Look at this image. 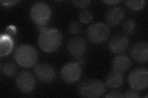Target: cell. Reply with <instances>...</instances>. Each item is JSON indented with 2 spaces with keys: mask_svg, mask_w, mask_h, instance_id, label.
Here are the masks:
<instances>
[{
  "mask_svg": "<svg viewBox=\"0 0 148 98\" xmlns=\"http://www.w3.org/2000/svg\"><path fill=\"white\" fill-rule=\"evenodd\" d=\"M62 43L61 32L56 28H47L40 33L38 45L46 52H54L58 50Z\"/></svg>",
  "mask_w": 148,
  "mask_h": 98,
  "instance_id": "cell-1",
  "label": "cell"
},
{
  "mask_svg": "<svg viewBox=\"0 0 148 98\" xmlns=\"http://www.w3.org/2000/svg\"><path fill=\"white\" fill-rule=\"evenodd\" d=\"M14 59L16 63L24 68L34 66L38 60V53L35 49L30 45L23 44L16 49Z\"/></svg>",
  "mask_w": 148,
  "mask_h": 98,
  "instance_id": "cell-2",
  "label": "cell"
},
{
  "mask_svg": "<svg viewBox=\"0 0 148 98\" xmlns=\"http://www.w3.org/2000/svg\"><path fill=\"white\" fill-rule=\"evenodd\" d=\"M80 95L84 97H99L106 91L104 84L97 79H86L78 87Z\"/></svg>",
  "mask_w": 148,
  "mask_h": 98,
  "instance_id": "cell-3",
  "label": "cell"
},
{
  "mask_svg": "<svg viewBox=\"0 0 148 98\" xmlns=\"http://www.w3.org/2000/svg\"><path fill=\"white\" fill-rule=\"evenodd\" d=\"M110 28L104 23H95L88 28L86 31L88 39L95 44H101L107 41L110 36Z\"/></svg>",
  "mask_w": 148,
  "mask_h": 98,
  "instance_id": "cell-4",
  "label": "cell"
},
{
  "mask_svg": "<svg viewBox=\"0 0 148 98\" xmlns=\"http://www.w3.org/2000/svg\"><path fill=\"white\" fill-rule=\"evenodd\" d=\"M51 9L47 3L36 2L31 7L30 16L32 20L37 25L47 24L51 17Z\"/></svg>",
  "mask_w": 148,
  "mask_h": 98,
  "instance_id": "cell-5",
  "label": "cell"
},
{
  "mask_svg": "<svg viewBox=\"0 0 148 98\" xmlns=\"http://www.w3.org/2000/svg\"><path fill=\"white\" fill-rule=\"evenodd\" d=\"M128 81L133 90H143L148 86V71L145 68L134 69L129 74Z\"/></svg>",
  "mask_w": 148,
  "mask_h": 98,
  "instance_id": "cell-6",
  "label": "cell"
},
{
  "mask_svg": "<svg viewBox=\"0 0 148 98\" xmlns=\"http://www.w3.org/2000/svg\"><path fill=\"white\" fill-rule=\"evenodd\" d=\"M82 68L78 63L71 62L62 68L61 77L63 80L69 84L75 83L79 80L82 76Z\"/></svg>",
  "mask_w": 148,
  "mask_h": 98,
  "instance_id": "cell-7",
  "label": "cell"
},
{
  "mask_svg": "<svg viewBox=\"0 0 148 98\" xmlns=\"http://www.w3.org/2000/svg\"><path fill=\"white\" fill-rule=\"evenodd\" d=\"M16 84L18 89L21 92L28 93L34 90L35 80L31 73L28 71H22L16 76Z\"/></svg>",
  "mask_w": 148,
  "mask_h": 98,
  "instance_id": "cell-8",
  "label": "cell"
},
{
  "mask_svg": "<svg viewBox=\"0 0 148 98\" xmlns=\"http://www.w3.org/2000/svg\"><path fill=\"white\" fill-rule=\"evenodd\" d=\"M35 74L41 82L50 83L56 78V71L54 68L47 63H40L35 68Z\"/></svg>",
  "mask_w": 148,
  "mask_h": 98,
  "instance_id": "cell-9",
  "label": "cell"
},
{
  "mask_svg": "<svg viewBox=\"0 0 148 98\" xmlns=\"http://www.w3.org/2000/svg\"><path fill=\"white\" fill-rule=\"evenodd\" d=\"M68 51L73 57L78 58L82 57L87 50L86 41L80 37H75L69 41Z\"/></svg>",
  "mask_w": 148,
  "mask_h": 98,
  "instance_id": "cell-10",
  "label": "cell"
},
{
  "mask_svg": "<svg viewBox=\"0 0 148 98\" xmlns=\"http://www.w3.org/2000/svg\"><path fill=\"white\" fill-rule=\"evenodd\" d=\"M132 58L135 62L145 63L148 60V44L146 42H140L134 45L130 50Z\"/></svg>",
  "mask_w": 148,
  "mask_h": 98,
  "instance_id": "cell-11",
  "label": "cell"
},
{
  "mask_svg": "<svg viewBox=\"0 0 148 98\" xmlns=\"http://www.w3.org/2000/svg\"><path fill=\"white\" fill-rule=\"evenodd\" d=\"M129 39L125 36H117L110 40L109 48L115 54L123 53L129 46Z\"/></svg>",
  "mask_w": 148,
  "mask_h": 98,
  "instance_id": "cell-12",
  "label": "cell"
},
{
  "mask_svg": "<svg viewBox=\"0 0 148 98\" xmlns=\"http://www.w3.org/2000/svg\"><path fill=\"white\" fill-rule=\"evenodd\" d=\"M125 17L123 8L114 6L110 8L106 14V21L110 26H117L122 22Z\"/></svg>",
  "mask_w": 148,
  "mask_h": 98,
  "instance_id": "cell-13",
  "label": "cell"
},
{
  "mask_svg": "<svg viewBox=\"0 0 148 98\" xmlns=\"http://www.w3.org/2000/svg\"><path fill=\"white\" fill-rule=\"evenodd\" d=\"M131 64V61L127 56L121 55L113 59L112 67L113 71L123 73L130 68Z\"/></svg>",
  "mask_w": 148,
  "mask_h": 98,
  "instance_id": "cell-14",
  "label": "cell"
},
{
  "mask_svg": "<svg viewBox=\"0 0 148 98\" xmlns=\"http://www.w3.org/2000/svg\"><path fill=\"white\" fill-rule=\"evenodd\" d=\"M123 82V73L115 71L109 72L106 78V84L111 89L119 88L122 85Z\"/></svg>",
  "mask_w": 148,
  "mask_h": 98,
  "instance_id": "cell-15",
  "label": "cell"
},
{
  "mask_svg": "<svg viewBox=\"0 0 148 98\" xmlns=\"http://www.w3.org/2000/svg\"><path fill=\"white\" fill-rule=\"evenodd\" d=\"M13 49V41L8 35L2 36L0 41V56L5 57L11 52Z\"/></svg>",
  "mask_w": 148,
  "mask_h": 98,
  "instance_id": "cell-16",
  "label": "cell"
},
{
  "mask_svg": "<svg viewBox=\"0 0 148 98\" xmlns=\"http://www.w3.org/2000/svg\"><path fill=\"white\" fill-rule=\"evenodd\" d=\"M136 28V23L133 20L128 19L123 23L122 26L123 31L127 35H130L135 31Z\"/></svg>",
  "mask_w": 148,
  "mask_h": 98,
  "instance_id": "cell-17",
  "label": "cell"
},
{
  "mask_svg": "<svg viewBox=\"0 0 148 98\" xmlns=\"http://www.w3.org/2000/svg\"><path fill=\"white\" fill-rule=\"evenodd\" d=\"M1 71L5 76L11 77L15 74L16 72V67L12 63L8 62L3 64Z\"/></svg>",
  "mask_w": 148,
  "mask_h": 98,
  "instance_id": "cell-18",
  "label": "cell"
},
{
  "mask_svg": "<svg viewBox=\"0 0 148 98\" xmlns=\"http://www.w3.org/2000/svg\"><path fill=\"white\" fill-rule=\"evenodd\" d=\"M125 3L128 8L133 11H139L145 6L146 1L141 0V1H125Z\"/></svg>",
  "mask_w": 148,
  "mask_h": 98,
  "instance_id": "cell-19",
  "label": "cell"
},
{
  "mask_svg": "<svg viewBox=\"0 0 148 98\" xmlns=\"http://www.w3.org/2000/svg\"><path fill=\"white\" fill-rule=\"evenodd\" d=\"M92 13L87 10H84L81 12L79 14V18L82 23L87 24L89 23L92 20Z\"/></svg>",
  "mask_w": 148,
  "mask_h": 98,
  "instance_id": "cell-20",
  "label": "cell"
},
{
  "mask_svg": "<svg viewBox=\"0 0 148 98\" xmlns=\"http://www.w3.org/2000/svg\"><path fill=\"white\" fill-rule=\"evenodd\" d=\"M69 30L73 34H77L82 31V26L77 22H72L69 26Z\"/></svg>",
  "mask_w": 148,
  "mask_h": 98,
  "instance_id": "cell-21",
  "label": "cell"
},
{
  "mask_svg": "<svg viewBox=\"0 0 148 98\" xmlns=\"http://www.w3.org/2000/svg\"><path fill=\"white\" fill-rule=\"evenodd\" d=\"M72 3L77 7L84 9L90 6L91 1H85V0H83V1H73Z\"/></svg>",
  "mask_w": 148,
  "mask_h": 98,
  "instance_id": "cell-22",
  "label": "cell"
},
{
  "mask_svg": "<svg viewBox=\"0 0 148 98\" xmlns=\"http://www.w3.org/2000/svg\"><path fill=\"white\" fill-rule=\"evenodd\" d=\"M141 97L140 93L136 90H129L125 92L123 95V97H128V98H138Z\"/></svg>",
  "mask_w": 148,
  "mask_h": 98,
  "instance_id": "cell-23",
  "label": "cell"
},
{
  "mask_svg": "<svg viewBox=\"0 0 148 98\" xmlns=\"http://www.w3.org/2000/svg\"><path fill=\"white\" fill-rule=\"evenodd\" d=\"M106 97H123V95L119 91H112L105 96Z\"/></svg>",
  "mask_w": 148,
  "mask_h": 98,
  "instance_id": "cell-24",
  "label": "cell"
},
{
  "mask_svg": "<svg viewBox=\"0 0 148 98\" xmlns=\"http://www.w3.org/2000/svg\"><path fill=\"white\" fill-rule=\"evenodd\" d=\"M18 1H1V4L3 6H6V7H9L12 6L14 5H16V3H17Z\"/></svg>",
  "mask_w": 148,
  "mask_h": 98,
  "instance_id": "cell-25",
  "label": "cell"
},
{
  "mask_svg": "<svg viewBox=\"0 0 148 98\" xmlns=\"http://www.w3.org/2000/svg\"><path fill=\"white\" fill-rule=\"evenodd\" d=\"M48 28V25L47 24H43V25H36V29L38 30L40 32H43L45 30Z\"/></svg>",
  "mask_w": 148,
  "mask_h": 98,
  "instance_id": "cell-26",
  "label": "cell"
},
{
  "mask_svg": "<svg viewBox=\"0 0 148 98\" xmlns=\"http://www.w3.org/2000/svg\"><path fill=\"white\" fill-rule=\"evenodd\" d=\"M103 2L106 4H109V5H116V4L120 3L121 2V1H115V0H114V1H103Z\"/></svg>",
  "mask_w": 148,
  "mask_h": 98,
  "instance_id": "cell-27",
  "label": "cell"
},
{
  "mask_svg": "<svg viewBox=\"0 0 148 98\" xmlns=\"http://www.w3.org/2000/svg\"><path fill=\"white\" fill-rule=\"evenodd\" d=\"M78 63L79 64L80 66H82V65H83L85 64V58H83V57H80V58H78Z\"/></svg>",
  "mask_w": 148,
  "mask_h": 98,
  "instance_id": "cell-28",
  "label": "cell"
}]
</instances>
